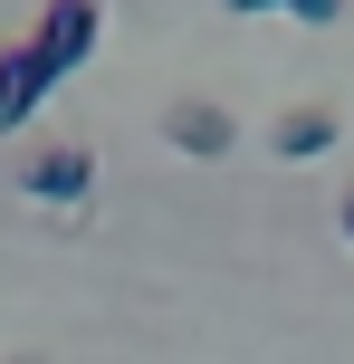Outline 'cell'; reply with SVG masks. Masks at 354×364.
I'll use <instances>...</instances> for the list:
<instances>
[{"mask_svg": "<svg viewBox=\"0 0 354 364\" xmlns=\"http://www.w3.org/2000/svg\"><path fill=\"white\" fill-rule=\"evenodd\" d=\"M96 48V0H48L38 10V29H29V58L48 77H77V58Z\"/></svg>", "mask_w": 354, "mask_h": 364, "instance_id": "2", "label": "cell"}, {"mask_svg": "<svg viewBox=\"0 0 354 364\" xmlns=\"http://www.w3.org/2000/svg\"><path fill=\"white\" fill-rule=\"evenodd\" d=\"M336 134H345L336 106H287L278 125H268V144H278L287 164H316V154H336Z\"/></svg>", "mask_w": 354, "mask_h": 364, "instance_id": "5", "label": "cell"}, {"mask_svg": "<svg viewBox=\"0 0 354 364\" xmlns=\"http://www.w3.org/2000/svg\"><path fill=\"white\" fill-rule=\"evenodd\" d=\"M163 144L182 154V164H221V154L240 144V125H230V106H211V96H172L163 106Z\"/></svg>", "mask_w": 354, "mask_h": 364, "instance_id": "1", "label": "cell"}, {"mask_svg": "<svg viewBox=\"0 0 354 364\" xmlns=\"http://www.w3.org/2000/svg\"><path fill=\"white\" fill-rule=\"evenodd\" d=\"M221 10H240V19H249V10H287V19H306V29H326L345 0H221Z\"/></svg>", "mask_w": 354, "mask_h": 364, "instance_id": "6", "label": "cell"}, {"mask_svg": "<svg viewBox=\"0 0 354 364\" xmlns=\"http://www.w3.org/2000/svg\"><path fill=\"white\" fill-rule=\"evenodd\" d=\"M10 364H48V355H10Z\"/></svg>", "mask_w": 354, "mask_h": 364, "instance_id": "8", "label": "cell"}, {"mask_svg": "<svg viewBox=\"0 0 354 364\" xmlns=\"http://www.w3.org/2000/svg\"><path fill=\"white\" fill-rule=\"evenodd\" d=\"M48 87H57V77L29 58V38H10V48H0V134H19V125H29Z\"/></svg>", "mask_w": 354, "mask_h": 364, "instance_id": "4", "label": "cell"}, {"mask_svg": "<svg viewBox=\"0 0 354 364\" xmlns=\"http://www.w3.org/2000/svg\"><path fill=\"white\" fill-rule=\"evenodd\" d=\"M19 182H29L38 201H87V192H96V154H87V144H48V154L19 164Z\"/></svg>", "mask_w": 354, "mask_h": 364, "instance_id": "3", "label": "cell"}, {"mask_svg": "<svg viewBox=\"0 0 354 364\" xmlns=\"http://www.w3.org/2000/svg\"><path fill=\"white\" fill-rule=\"evenodd\" d=\"M336 220H345V240H354V192H345V201H336Z\"/></svg>", "mask_w": 354, "mask_h": 364, "instance_id": "7", "label": "cell"}]
</instances>
